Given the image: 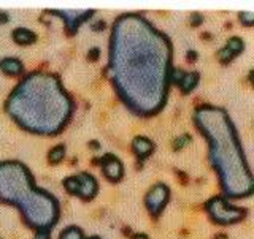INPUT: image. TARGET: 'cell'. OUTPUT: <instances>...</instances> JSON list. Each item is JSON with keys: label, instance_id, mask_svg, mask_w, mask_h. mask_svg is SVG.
<instances>
[{"label": "cell", "instance_id": "1", "mask_svg": "<svg viewBox=\"0 0 254 239\" xmlns=\"http://www.w3.org/2000/svg\"><path fill=\"white\" fill-rule=\"evenodd\" d=\"M206 211H208L210 217L221 225H229V224H237L240 222L245 216L246 211L238 208V206L229 204L224 198L216 196L206 203Z\"/></svg>", "mask_w": 254, "mask_h": 239}, {"label": "cell", "instance_id": "2", "mask_svg": "<svg viewBox=\"0 0 254 239\" xmlns=\"http://www.w3.org/2000/svg\"><path fill=\"white\" fill-rule=\"evenodd\" d=\"M64 187L71 195H78L83 200H92L97 193V181L89 173H79L64 181Z\"/></svg>", "mask_w": 254, "mask_h": 239}, {"label": "cell", "instance_id": "3", "mask_svg": "<svg viewBox=\"0 0 254 239\" xmlns=\"http://www.w3.org/2000/svg\"><path fill=\"white\" fill-rule=\"evenodd\" d=\"M169 196H170L169 187H167L165 184H156L148 192L146 200H145L148 211L153 214L154 217H157L159 214L162 212V209L165 208L167 201H169Z\"/></svg>", "mask_w": 254, "mask_h": 239}, {"label": "cell", "instance_id": "4", "mask_svg": "<svg viewBox=\"0 0 254 239\" xmlns=\"http://www.w3.org/2000/svg\"><path fill=\"white\" fill-rule=\"evenodd\" d=\"M102 170L105 178L110 179L111 182H118L121 181L123 174H124V166L119 162V158H116L115 155L107 154L102 158Z\"/></svg>", "mask_w": 254, "mask_h": 239}, {"label": "cell", "instance_id": "5", "mask_svg": "<svg viewBox=\"0 0 254 239\" xmlns=\"http://www.w3.org/2000/svg\"><path fill=\"white\" fill-rule=\"evenodd\" d=\"M172 79L178 84V87L181 89L183 94H188V92H190L197 86V83H198V73H195V71L185 73V71L178 68V70H173Z\"/></svg>", "mask_w": 254, "mask_h": 239}, {"label": "cell", "instance_id": "6", "mask_svg": "<svg viewBox=\"0 0 254 239\" xmlns=\"http://www.w3.org/2000/svg\"><path fill=\"white\" fill-rule=\"evenodd\" d=\"M132 149L138 157L146 158L154 150V144H153V141L148 140L146 137H137L132 141Z\"/></svg>", "mask_w": 254, "mask_h": 239}, {"label": "cell", "instance_id": "7", "mask_svg": "<svg viewBox=\"0 0 254 239\" xmlns=\"http://www.w3.org/2000/svg\"><path fill=\"white\" fill-rule=\"evenodd\" d=\"M0 68H2V71H3L5 75H8V76H18V75H21L22 71H24L22 62L18 60V59H14V57L3 59L2 62H0Z\"/></svg>", "mask_w": 254, "mask_h": 239}, {"label": "cell", "instance_id": "8", "mask_svg": "<svg viewBox=\"0 0 254 239\" xmlns=\"http://www.w3.org/2000/svg\"><path fill=\"white\" fill-rule=\"evenodd\" d=\"M13 40L18 45H32V43H35L37 42V34L35 32H32L29 29H24V27H19V29H16L13 32Z\"/></svg>", "mask_w": 254, "mask_h": 239}, {"label": "cell", "instance_id": "9", "mask_svg": "<svg viewBox=\"0 0 254 239\" xmlns=\"http://www.w3.org/2000/svg\"><path fill=\"white\" fill-rule=\"evenodd\" d=\"M64 157H65V146L64 144H58L54 146L50 152H48V160H50L51 165H58L64 160Z\"/></svg>", "mask_w": 254, "mask_h": 239}, {"label": "cell", "instance_id": "10", "mask_svg": "<svg viewBox=\"0 0 254 239\" xmlns=\"http://www.w3.org/2000/svg\"><path fill=\"white\" fill-rule=\"evenodd\" d=\"M226 49L230 52V54H232L234 55V57H235V55L237 54H240L243 49H245V43H243V40L242 38H238V37H232V38H230V40H227V43H226Z\"/></svg>", "mask_w": 254, "mask_h": 239}, {"label": "cell", "instance_id": "11", "mask_svg": "<svg viewBox=\"0 0 254 239\" xmlns=\"http://www.w3.org/2000/svg\"><path fill=\"white\" fill-rule=\"evenodd\" d=\"M59 239H84V235H83V230L78 228V227H67L64 232L61 233Z\"/></svg>", "mask_w": 254, "mask_h": 239}, {"label": "cell", "instance_id": "12", "mask_svg": "<svg viewBox=\"0 0 254 239\" xmlns=\"http://www.w3.org/2000/svg\"><path fill=\"white\" fill-rule=\"evenodd\" d=\"M240 22L243 24V26H246V27L253 26V24H254V13H251V11L240 13Z\"/></svg>", "mask_w": 254, "mask_h": 239}, {"label": "cell", "instance_id": "13", "mask_svg": "<svg viewBox=\"0 0 254 239\" xmlns=\"http://www.w3.org/2000/svg\"><path fill=\"white\" fill-rule=\"evenodd\" d=\"M34 239H51V235L46 228H43V230H38Z\"/></svg>", "mask_w": 254, "mask_h": 239}, {"label": "cell", "instance_id": "14", "mask_svg": "<svg viewBox=\"0 0 254 239\" xmlns=\"http://www.w3.org/2000/svg\"><path fill=\"white\" fill-rule=\"evenodd\" d=\"M190 138L188 137V135H185V137H181L180 140H175V149H181L183 146H185V143H188Z\"/></svg>", "mask_w": 254, "mask_h": 239}, {"label": "cell", "instance_id": "15", "mask_svg": "<svg viewBox=\"0 0 254 239\" xmlns=\"http://www.w3.org/2000/svg\"><path fill=\"white\" fill-rule=\"evenodd\" d=\"M99 54H100V51L95 48V49H92V51H89V59L91 60H97L99 59Z\"/></svg>", "mask_w": 254, "mask_h": 239}, {"label": "cell", "instance_id": "16", "mask_svg": "<svg viewBox=\"0 0 254 239\" xmlns=\"http://www.w3.org/2000/svg\"><path fill=\"white\" fill-rule=\"evenodd\" d=\"M133 239H149V238L145 233H137V235L133 236Z\"/></svg>", "mask_w": 254, "mask_h": 239}, {"label": "cell", "instance_id": "17", "mask_svg": "<svg viewBox=\"0 0 254 239\" xmlns=\"http://www.w3.org/2000/svg\"><path fill=\"white\" fill-rule=\"evenodd\" d=\"M103 27H105V24H103L102 21H99V22L94 26V30H99V29H103Z\"/></svg>", "mask_w": 254, "mask_h": 239}, {"label": "cell", "instance_id": "18", "mask_svg": "<svg viewBox=\"0 0 254 239\" xmlns=\"http://www.w3.org/2000/svg\"><path fill=\"white\" fill-rule=\"evenodd\" d=\"M188 60H195V52H188Z\"/></svg>", "mask_w": 254, "mask_h": 239}, {"label": "cell", "instance_id": "19", "mask_svg": "<svg viewBox=\"0 0 254 239\" xmlns=\"http://www.w3.org/2000/svg\"><path fill=\"white\" fill-rule=\"evenodd\" d=\"M89 239H100V238H97V236H91Z\"/></svg>", "mask_w": 254, "mask_h": 239}]
</instances>
